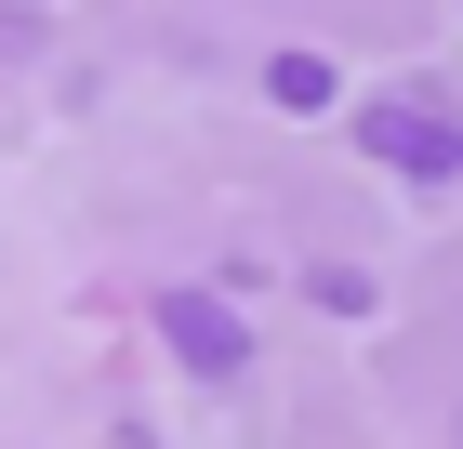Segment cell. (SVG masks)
Returning <instances> with one entry per match:
<instances>
[{"label": "cell", "instance_id": "cell-1", "mask_svg": "<svg viewBox=\"0 0 463 449\" xmlns=\"http://www.w3.org/2000/svg\"><path fill=\"white\" fill-rule=\"evenodd\" d=\"M357 145L411 185H450L463 173V119H437V93H397V106H357Z\"/></svg>", "mask_w": 463, "mask_h": 449}, {"label": "cell", "instance_id": "cell-2", "mask_svg": "<svg viewBox=\"0 0 463 449\" xmlns=\"http://www.w3.org/2000/svg\"><path fill=\"white\" fill-rule=\"evenodd\" d=\"M159 344H173L185 370H239V357H251V331L213 304V291H173V304H159Z\"/></svg>", "mask_w": 463, "mask_h": 449}, {"label": "cell", "instance_id": "cell-3", "mask_svg": "<svg viewBox=\"0 0 463 449\" xmlns=\"http://www.w3.org/2000/svg\"><path fill=\"white\" fill-rule=\"evenodd\" d=\"M265 93H279V106H331V67H318V53H279V67H265Z\"/></svg>", "mask_w": 463, "mask_h": 449}, {"label": "cell", "instance_id": "cell-4", "mask_svg": "<svg viewBox=\"0 0 463 449\" xmlns=\"http://www.w3.org/2000/svg\"><path fill=\"white\" fill-rule=\"evenodd\" d=\"M14 53H40V14H27V0H0V67H14Z\"/></svg>", "mask_w": 463, "mask_h": 449}]
</instances>
